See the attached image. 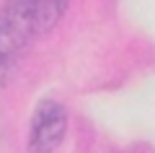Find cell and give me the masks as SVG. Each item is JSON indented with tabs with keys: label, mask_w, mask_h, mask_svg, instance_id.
Wrapping results in <instances>:
<instances>
[{
	"label": "cell",
	"mask_w": 155,
	"mask_h": 153,
	"mask_svg": "<svg viewBox=\"0 0 155 153\" xmlns=\"http://www.w3.org/2000/svg\"><path fill=\"white\" fill-rule=\"evenodd\" d=\"M70 8V0H3L0 5V78L8 68L49 34Z\"/></svg>",
	"instance_id": "cell-1"
},
{
	"label": "cell",
	"mask_w": 155,
	"mask_h": 153,
	"mask_svg": "<svg viewBox=\"0 0 155 153\" xmlns=\"http://www.w3.org/2000/svg\"><path fill=\"white\" fill-rule=\"evenodd\" d=\"M70 114L67 106L57 99H41L31 112L26 130V151L28 153H54L65 143Z\"/></svg>",
	"instance_id": "cell-2"
}]
</instances>
